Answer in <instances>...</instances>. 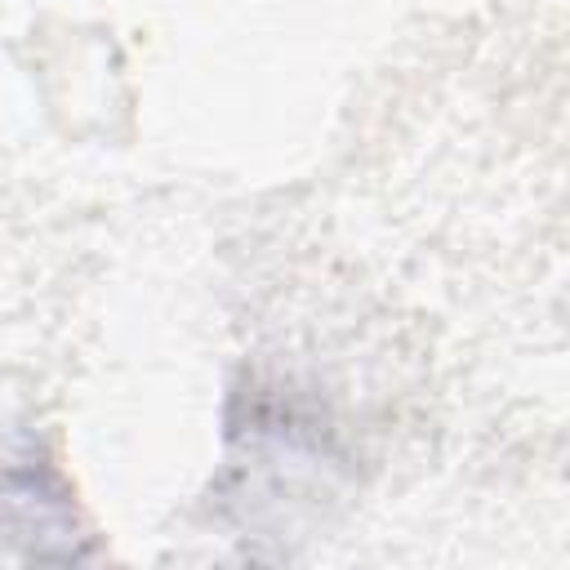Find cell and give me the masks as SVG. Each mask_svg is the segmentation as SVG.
<instances>
[{
	"mask_svg": "<svg viewBox=\"0 0 570 570\" xmlns=\"http://www.w3.org/2000/svg\"><path fill=\"white\" fill-rule=\"evenodd\" d=\"M0 539L22 543L27 557H85L71 499L49 463H0Z\"/></svg>",
	"mask_w": 570,
	"mask_h": 570,
	"instance_id": "obj_1",
	"label": "cell"
}]
</instances>
